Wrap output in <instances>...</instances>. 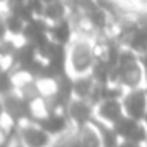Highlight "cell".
Returning a JSON list of instances; mask_svg holds the SVG:
<instances>
[{"label":"cell","instance_id":"obj_1","mask_svg":"<svg viewBox=\"0 0 147 147\" xmlns=\"http://www.w3.org/2000/svg\"><path fill=\"white\" fill-rule=\"evenodd\" d=\"M66 54H67V75L69 76L92 75V71L99 61L97 38L75 35V38L66 47Z\"/></svg>","mask_w":147,"mask_h":147},{"label":"cell","instance_id":"obj_2","mask_svg":"<svg viewBox=\"0 0 147 147\" xmlns=\"http://www.w3.org/2000/svg\"><path fill=\"white\" fill-rule=\"evenodd\" d=\"M14 137L24 147H54L57 142V138L49 133L36 119H26L18 123Z\"/></svg>","mask_w":147,"mask_h":147},{"label":"cell","instance_id":"obj_3","mask_svg":"<svg viewBox=\"0 0 147 147\" xmlns=\"http://www.w3.org/2000/svg\"><path fill=\"white\" fill-rule=\"evenodd\" d=\"M2 109H4V116L9 118L14 123L33 119L31 102H28L18 92H11V94H4L2 95Z\"/></svg>","mask_w":147,"mask_h":147},{"label":"cell","instance_id":"obj_4","mask_svg":"<svg viewBox=\"0 0 147 147\" xmlns=\"http://www.w3.org/2000/svg\"><path fill=\"white\" fill-rule=\"evenodd\" d=\"M125 116H126V113H125L123 99L109 97V99H102L95 104V119H94L95 123H100L106 126H114Z\"/></svg>","mask_w":147,"mask_h":147},{"label":"cell","instance_id":"obj_5","mask_svg":"<svg viewBox=\"0 0 147 147\" xmlns=\"http://www.w3.org/2000/svg\"><path fill=\"white\" fill-rule=\"evenodd\" d=\"M66 114H67L73 128L78 130L85 125L94 123V119H95V104L90 102V100H85V99L73 97L71 102L66 107Z\"/></svg>","mask_w":147,"mask_h":147},{"label":"cell","instance_id":"obj_6","mask_svg":"<svg viewBox=\"0 0 147 147\" xmlns=\"http://www.w3.org/2000/svg\"><path fill=\"white\" fill-rule=\"evenodd\" d=\"M123 106L126 116L142 121L147 114V87L126 90L123 95Z\"/></svg>","mask_w":147,"mask_h":147},{"label":"cell","instance_id":"obj_7","mask_svg":"<svg viewBox=\"0 0 147 147\" xmlns=\"http://www.w3.org/2000/svg\"><path fill=\"white\" fill-rule=\"evenodd\" d=\"M47 33H49V36H50L52 42H55L59 45H64V47H67L69 42L75 38V35H76L75 26H73V23L69 19H64V21L49 24Z\"/></svg>","mask_w":147,"mask_h":147},{"label":"cell","instance_id":"obj_8","mask_svg":"<svg viewBox=\"0 0 147 147\" xmlns=\"http://www.w3.org/2000/svg\"><path fill=\"white\" fill-rule=\"evenodd\" d=\"M26 23L21 16L7 11V9H2V26H4V35L7 36H12V38H18V40H23V33H24V28H26Z\"/></svg>","mask_w":147,"mask_h":147},{"label":"cell","instance_id":"obj_9","mask_svg":"<svg viewBox=\"0 0 147 147\" xmlns=\"http://www.w3.org/2000/svg\"><path fill=\"white\" fill-rule=\"evenodd\" d=\"M69 16H71V5L67 4V0H55V2L45 4V11H43L42 19L47 21L49 24H52V23L69 19Z\"/></svg>","mask_w":147,"mask_h":147},{"label":"cell","instance_id":"obj_10","mask_svg":"<svg viewBox=\"0 0 147 147\" xmlns=\"http://www.w3.org/2000/svg\"><path fill=\"white\" fill-rule=\"evenodd\" d=\"M76 133L82 142V147H102V131L95 121L78 128Z\"/></svg>","mask_w":147,"mask_h":147},{"label":"cell","instance_id":"obj_11","mask_svg":"<svg viewBox=\"0 0 147 147\" xmlns=\"http://www.w3.org/2000/svg\"><path fill=\"white\" fill-rule=\"evenodd\" d=\"M125 47L130 49V50H133V52L138 54V55L147 54V26L140 23V24L135 28V31L126 38Z\"/></svg>","mask_w":147,"mask_h":147},{"label":"cell","instance_id":"obj_12","mask_svg":"<svg viewBox=\"0 0 147 147\" xmlns=\"http://www.w3.org/2000/svg\"><path fill=\"white\" fill-rule=\"evenodd\" d=\"M140 64H142L144 75H145V82H147V54H142L140 55Z\"/></svg>","mask_w":147,"mask_h":147},{"label":"cell","instance_id":"obj_13","mask_svg":"<svg viewBox=\"0 0 147 147\" xmlns=\"http://www.w3.org/2000/svg\"><path fill=\"white\" fill-rule=\"evenodd\" d=\"M82 0H67V4H80Z\"/></svg>","mask_w":147,"mask_h":147},{"label":"cell","instance_id":"obj_14","mask_svg":"<svg viewBox=\"0 0 147 147\" xmlns=\"http://www.w3.org/2000/svg\"><path fill=\"white\" fill-rule=\"evenodd\" d=\"M43 4H50V2H55V0H42Z\"/></svg>","mask_w":147,"mask_h":147},{"label":"cell","instance_id":"obj_15","mask_svg":"<svg viewBox=\"0 0 147 147\" xmlns=\"http://www.w3.org/2000/svg\"><path fill=\"white\" fill-rule=\"evenodd\" d=\"M142 121H144V125H145V128H147V114H145V118H144Z\"/></svg>","mask_w":147,"mask_h":147}]
</instances>
